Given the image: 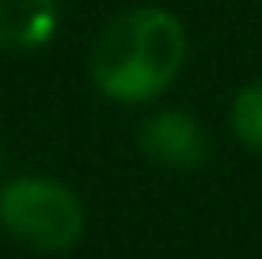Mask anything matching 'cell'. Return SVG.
Returning a JSON list of instances; mask_svg holds the SVG:
<instances>
[{"mask_svg":"<svg viewBox=\"0 0 262 259\" xmlns=\"http://www.w3.org/2000/svg\"><path fill=\"white\" fill-rule=\"evenodd\" d=\"M57 31V0H0V46L38 50Z\"/></svg>","mask_w":262,"mask_h":259,"instance_id":"cell-4","label":"cell"},{"mask_svg":"<svg viewBox=\"0 0 262 259\" xmlns=\"http://www.w3.org/2000/svg\"><path fill=\"white\" fill-rule=\"evenodd\" d=\"M0 225L23 248L69 252L84 236V206L65 183L23 175L0 191Z\"/></svg>","mask_w":262,"mask_h":259,"instance_id":"cell-2","label":"cell"},{"mask_svg":"<svg viewBox=\"0 0 262 259\" xmlns=\"http://www.w3.org/2000/svg\"><path fill=\"white\" fill-rule=\"evenodd\" d=\"M141 149L164 168H198L209 153L205 133L186 111H156L141 122Z\"/></svg>","mask_w":262,"mask_h":259,"instance_id":"cell-3","label":"cell"},{"mask_svg":"<svg viewBox=\"0 0 262 259\" xmlns=\"http://www.w3.org/2000/svg\"><path fill=\"white\" fill-rule=\"evenodd\" d=\"M186 57V31L164 8H129L95 34L88 73L114 103H148L164 95Z\"/></svg>","mask_w":262,"mask_h":259,"instance_id":"cell-1","label":"cell"},{"mask_svg":"<svg viewBox=\"0 0 262 259\" xmlns=\"http://www.w3.org/2000/svg\"><path fill=\"white\" fill-rule=\"evenodd\" d=\"M232 130L251 153L262 156V80L236 92V99H232Z\"/></svg>","mask_w":262,"mask_h":259,"instance_id":"cell-5","label":"cell"}]
</instances>
